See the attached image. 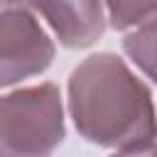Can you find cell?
<instances>
[{
	"mask_svg": "<svg viewBox=\"0 0 157 157\" xmlns=\"http://www.w3.org/2000/svg\"><path fill=\"white\" fill-rule=\"evenodd\" d=\"M69 115L78 135L101 147L125 150L157 137L150 88L113 52L91 54L71 71Z\"/></svg>",
	"mask_w": 157,
	"mask_h": 157,
	"instance_id": "1",
	"label": "cell"
},
{
	"mask_svg": "<svg viewBox=\"0 0 157 157\" xmlns=\"http://www.w3.org/2000/svg\"><path fill=\"white\" fill-rule=\"evenodd\" d=\"M64 140L59 86L39 83L2 96L0 157H52Z\"/></svg>",
	"mask_w": 157,
	"mask_h": 157,
	"instance_id": "2",
	"label": "cell"
},
{
	"mask_svg": "<svg viewBox=\"0 0 157 157\" xmlns=\"http://www.w3.org/2000/svg\"><path fill=\"white\" fill-rule=\"evenodd\" d=\"M0 59L5 88L42 74L54 59V42L27 0H0Z\"/></svg>",
	"mask_w": 157,
	"mask_h": 157,
	"instance_id": "3",
	"label": "cell"
},
{
	"mask_svg": "<svg viewBox=\"0 0 157 157\" xmlns=\"http://www.w3.org/2000/svg\"><path fill=\"white\" fill-rule=\"evenodd\" d=\"M39 12L59 44L69 49H83L96 44L105 32V0H27Z\"/></svg>",
	"mask_w": 157,
	"mask_h": 157,
	"instance_id": "4",
	"label": "cell"
},
{
	"mask_svg": "<svg viewBox=\"0 0 157 157\" xmlns=\"http://www.w3.org/2000/svg\"><path fill=\"white\" fill-rule=\"evenodd\" d=\"M123 52L147 78L157 81V17L130 29L123 37Z\"/></svg>",
	"mask_w": 157,
	"mask_h": 157,
	"instance_id": "5",
	"label": "cell"
},
{
	"mask_svg": "<svg viewBox=\"0 0 157 157\" xmlns=\"http://www.w3.org/2000/svg\"><path fill=\"white\" fill-rule=\"evenodd\" d=\"M105 12L115 29H135L157 17V0H105Z\"/></svg>",
	"mask_w": 157,
	"mask_h": 157,
	"instance_id": "6",
	"label": "cell"
},
{
	"mask_svg": "<svg viewBox=\"0 0 157 157\" xmlns=\"http://www.w3.org/2000/svg\"><path fill=\"white\" fill-rule=\"evenodd\" d=\"M110 157H157V142H147V145H137V147L115 150Z\"/></svg>",
	"mask_w": 157,
	"mask_h": 157,
	"instance_id": "7",
	"label": "cell"
}]
</instances>
